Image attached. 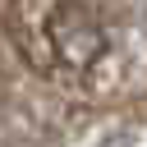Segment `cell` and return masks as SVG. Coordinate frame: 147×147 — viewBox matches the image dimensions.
<instances>
[{
    "label": "cell",
    "mask_w": 147,
    "mask_h": 147,
    "mask_svg": "<svg viewBox=\"0 0 147 147\" xmlns=\"http://www.w3.org/2000/svg\"><path fill=\"white\" fill-rule=\"evenodd\" d=\"M46 41H51V51H55L69 69H92V64L106 55V46H110L101 18H96L87 5H78V0H64V5L51 9V18H46Z\"/></svg>",
    "instance_id": "cell-1"
}]
</instances>
